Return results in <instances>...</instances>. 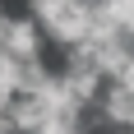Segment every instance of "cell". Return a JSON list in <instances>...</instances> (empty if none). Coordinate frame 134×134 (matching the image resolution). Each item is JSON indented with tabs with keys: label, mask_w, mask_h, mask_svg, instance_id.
<instances>
[{
	"label": "cell",
	"mask_w": 134,
	"mask_h": 134,
	"mask_svg": "<svg viewBox=\"0 0 134 134\" xmlns=\"http://www.w3.org/2000/svg\"><path fill=\"white\" fill-rule=\"evenodd\" d=\"M107 134H134V130H120V125H111V130H107Z\"/></svg>",
	"instance_id": "obj_3"
},
{
	"label": "cell",
	"mask_w": 134,
	"mask_h": 134,
	"mask_svg": "<svg viewBox=\"0 0 134 134\" xmlns=\"http://www.w3.org/2000/svg\"><path fill=\"white\" fill-rule=\"evenodd\" d=\"M5 51H9L14 60H37V55H46V28H42L32 14H19V19H9Z\"/></svg>",
	"instance_id": "obj_1"
},
{
	"label": "cell",
	"mask_w": 134,
	"mask_h": 134,
	"mask_svg": "<svg viewBox=\"0 0 134 134\" xmlns=\"http://www.w3.org/2000/svg\"><path fill=\"white\" fill-rule=\"evenodd\" d=\"M42 134H88V125H46Z\"/></svg>",
	"instance_id": "obj_2"
}]
</instances>
